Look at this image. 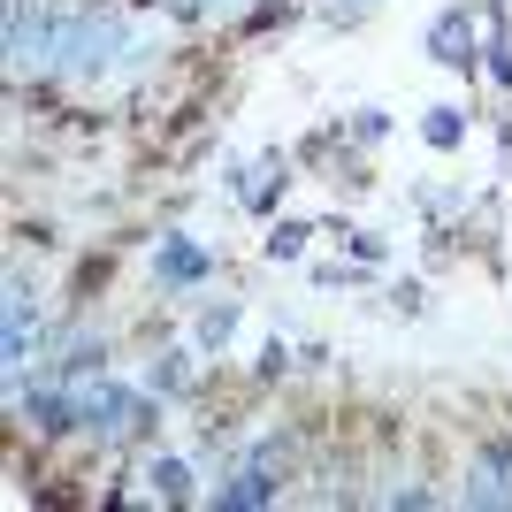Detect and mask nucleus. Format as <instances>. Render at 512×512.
Instances as JSON below:
<instances>
[{
    "label": "nucleus",
    "mask_w": 512,
    "mask_h": 512,
    "mask_svg": "<svg viewBox=\"0 0 512 512\" xmlns=\"http://www.w3.org/2000/svg\"><path fill=\"white\" fill-rule=\"evenodd\" d=\"M260 497H268V474H237V482H230V490H222V505H260Z\"/></svg>",
    "instance_id": "2"
},
{
    "label": "nucleus",
    "mask_w": 512,
    "mask_h": 512,
    "mask_svg": "<svg viewBox=\"0 0 512 512\" xmlns=\"http://www.w3.org/2000/svg\"><path fill=\"white\" fill-rule=\"evenodd\" d=\"M161 276H169V283H192V276H207V253L176 237V245H161Z\"/></svg>",
    "instance_id": "1"
}]
</instances>
